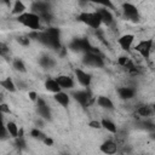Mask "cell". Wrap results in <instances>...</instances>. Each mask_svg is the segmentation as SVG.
<instances>
[{
    "mask_svg": "<svg viewBox=\"0 0 155 155\" xmlns=\"http://www.w3.org/2000/svg\"><path fill=\"white\" fill-rule=\"evenodd\" d=\"M17 21L22 25L29 28L30 30H39L40 27H41V19H40V17L36 13L31 12V11L30 12H27L25 11V12L21 13L19 16H17Z\"/></svg>",
    "mask_w": 155,
    "mask_h": 155,
    "instance_id": "6da1fadb",
    "label": "cell"
},
{
    "mask_svg": "<svg viewBox=\"0 0 155 155\" xmlns=\"http://www.w3.org/2000/svg\"><path fill=\"white\" fill-rule=\"evenodd\" d=\"M78 19L81 23H84L85 25H87L88 28L94 29V30L99 29L101 25H102L101 18H99V16L96 11H82V12L79 13Z\"/></svg>",
    "mask_w": 155,
    "mask_h": 155,
    "instance_id": "7a4b0ae2",
    "label": "cell"
},
{
    "mask_svg": "<svg viewBox=\"0 0 155 155\" xmlns=\"http://www.w3.org/2000/svg\"><path fill=\"white\" fill-rule=\"evenodd\" d=\"M84 63L88 67H93V68H102L104 65V61L102 54L99 53V51L94 47L92 51L84 53Z\"/></svg>",
    "mask_w": 155,
    "mask_h": 155,
    "instance_id": "3957f363",
    "label": "cell"
},
{
    "mask_svg": "<svg viewBox=\"0 0 155 155\" xmlns=\"http://www.w3.org/2000/svg\"><path fill=\"white\" fill-rule=\"evenodd\" d=\"M69 48L74 52H81V53H86L90 52L94 48V46L91 45V42L88 41V39L86 38H78L74 39L70 44H69Z\"/></svg>",
    "mask_w": 155,
    "mask_h": 155,
    "instance_id": "277c9868",
    "label": "cell"
},
{
    "mask_svg": "<svg viewBox=\"0 0 155 155\" xmlns=\"http://www.w3.org/2000/svg\"><path fill=\"white\" fill-rule=\"evenodd\" d=\"M153 46H154V40L153 39H145V40L139 41L134 46V51L138 52L142 58L149 59L150 58V53L153 51Z\"/></svg>",
    "mask_w": 155,
    "mask_h": 155,
    "instance_id": "5b68a950",
    "label": "cell"
},
{
    "mask_svg": "<svg viewBox=\"0 0 155 155\" xmlns=\"http://www.w3.org/2000/svg\"><path fill=\"white\" fill-rule=\"evenodd\" d=\"M122 15L126 19L131 21V22H139L140 19V15L138 12V8L132 2H124L122 4Z\"/></svg>",
    "mask_w": 155,
    "mask_h": 155,
    "instance_id": "8992f818",
    "label": "cell"
},
{
    "mask_svg": "<svg viewBox=\"0 0 155 155\" xmlns=\"http://www.w3.org/2000/svg\"><path fill=\"white\" fill-rule=\"evenodd\" d=\"M73 98L82 107H87L90 103H91V99H92V94L90 91L87 90H78V91H73L71 93Z\"/></svg>",
    "mask_w": 155,
    "mask_h": 155,
    "instance_id": "52a82bcc",
    "label": "cell"
},
{
    "mask_svg": "<svg viewBox=\"0 0 155 155\" xmlns=\"http://www.w3.org/2000/svg\"><path fill=\"white\" fill-rule=\"evenodd\" d=\"M96 12L98 13L99 18H101V22L102 24L107 25V27H110L114 24V16L111 13V11L107 7H99L96 10Z\"/></svg>",
    "mask_w": 155,
    "mask_h": 155,
    "instance_id": "ba28073f",
    "label": "cell"
},
{
    "mask_svg": "<svg viewBox=\"0 0 155 155\" xmlns=\"http://www.w3.org/2000/svg\"><path fill=\"white\" fill-rule=\"evenodd\" d=\"M35 102H36V111H38L39 116L45 119V120L51 119V109L47 105V103L45 102V99L38 97V99Z\"/></svg>",
    "mask_w": 155,
    "mask_h": 155,
    "instance_id": "9c48e42d",
    "label": "cell"
},
{
    "mask_svg": "<svg viewBox=\"0 0 155 155\" xmlns=\"http://www.w3.org/2000/svg\"><path fill=\"white\" fill-rule=\"evenodd\" d=\"M75 78H76V80H78V82L81 85V86H84V87H90L91 86V82H92V76L87 73V71H85L84 69H81V68H78V69H75Z\"/></svg>",
    "mask_w": 155,
    "mask_h": 155,
    "instance_id": "30bf717a",
    "label": "cell"
},
{
    "mask_svg": "<svg viewBox=\"0 0 155 155\" xmlns=\"http://www.w3.org/2000/svg\"><path fill=\"white\" fill-rule=\"evenodd\" d=\"M134 39H136V36L133 34H124L117 39V44L124 51H131Z\"/></svg>",
    "mask_w": 155,
    "mask_h": 155,
    "instance_id": "8fae6325",
    "label": "cell"
},
{
    "mask_svg": "<svg viewBox=\"0 0 155 155\" xmlns=\"http://www.w3.org/2000/svg\"><path fill=\"white\" fill-rule=\"evenodd\" d=\"M54 79L57 80V82H58V85L61 86L62 90H73L74 86H75L74 79H73L71 76H69V75L62 74V75H58V76L54 78Z\"/></svg>",
    "mask_w": 155,
    "mask_h": 155,
    "instance_id": "7c38bea8",
    "label": "cell"
},
{
    "mask_svg": "<svg viewBox=\"0 0 155 155\" xmlns=\"http://www.w3.org/2000/svg\"><path fill=\"white\" fill-rule=\"evenodd\" d=\"M117 94H119V97L121 99L128 101V99H132L134 97L136 90L132 88V87H130V86H122V87H119L117 88Z\"/></svg>",
    "mask_w": 155,
    "mask_h": 155,
    "instance_id": "4fadbf2b",
    "label": "cell"
},
{
    "mask_svg": "<svg viewBox=\"0 0 155 155\" xmlns=\"http://www.w3.org/2000/svg\"><path fill=\"white\" fill-rule=\"evenodd\" d=\"M53 99L62 107H68L70 103V94H68L64 91H59L57 93H53Z\"/></svg>",
    "mask_w": 155,
    "mask_h": 155,
    "instance_id": "5bb4252c",
    "label": "cell"
},
{
    "mask_svg": "<svg viewBox=\"0 0 155 155\" xmlns=\"http://www.w3.org/2000/svg\"><path fill=\"white\" fill-rule=\"evenodd\" d=\"M101 151H103L104 154H115L117 151V144L114 140L108 139L101 145Z\"/></svg>",
    "mask_w": 155,
    "mask_h": 155,
    "instance_id": "9a60e30c",
    "label": "cell"
},
{
    "mask_svg": "<svg viewBox=\"0 0 155 155\" xmlns=\"http://www.w3.org/2000/svg\"><path fill=\"white\" fill-rule=\"evenodd\" d=\"M97 104H98L99 108H103V109H107V110H113L114 109L113 101L107 96H99L97 98Z\"/></svg>",
    "mask_w": 155,
    "mask_h": 155,
    "instance_id": "2e32d148",
    "label": "cell"
},
{
    "mask_svg": "<svg viewBox=\"0 0 155 155\" xmlns=\"http://www.w3.org/2000/svg\"><path fill=\"white\" fill-rule=\"evenodd\" d=\"M45 87L48 92H52V93H57L59 91H62L61 86L58 85L57 80L56 79H52V78H48L46 81H45Z\"/></svg>",
    "mask_w": 155,
    "mask_h": 155,
    "instance_id": "e0dca14e",
    "label": "cell"
},
{
    "mask_svg": "<svg viewBox=\"0 0 155 155\" xmlns=\"http://www.w3.org/2000/svg\"><path fill=\"white\" fill-rule=\"evenodd\" d=\"M0 86H1L4 90L8 91V92H15V91L17 90L15 81H13L10 76H7V78H5V79L0 80Z\"/></svg>",
    "mask_w": 155,
    "mask_h": 155,
    "instance_id": "ac0fdd59",
    "label": "cell"
},
{
    "mask_svg": "<svg viewBox=\"0 0 155 155\" xmlns=\"http://www.w3.org/2000/svg\"><path fill=\"white\" fill-rule=\"evenodd\" d=\"M101 125H102V128H104V130H107L108 132H110V133H116L117 132V127H116V125L111 121V120H109V119H102L101 120Z\"/></svg>",
    "mask_w": 155,
    "mask_h": 155,
    "instance_id": "d6986e66",
    "label": "cell"
},
{
    "mask_svg": "<svg viewBox=\"0 0 155 155\" xmlns=\"http://www.w3.org/2000/svg\"><path fill=\"white\" fill-rule=\"evenodd\" d=\"M25 10H27V7H25V5L23 4V1L22 0H16L15 2H13V5H12V15H15V16H19L21 13H23V12H25Z\"/></svg>",
    "mask_w": 155,
    "mask_h": 155,
    "instance_id": "ffe728a7",
    "label": "cell"
},
{
    "mask_svg": "<svg viewBox=\"0 0 155 155\" xmlns=\"http://www.w3.org/2000/svg\"><path fill=\"white\" fill-rule=\"evenodd\" d=\"M5 127H6L7 133H8L12 138H16V137L18 136V131H19V128H18V126H17L16 122H13V121H8V122H6Z\"/></svg>",
    "mask_w": 155,
    "mask_h": 155,
    "instance_id": "44dd1931",
    "label": "cell"
},
{
    "mask_svg": "<svg viewBox=\"0 0 155 155\" xmlns=\"http://www.w3.org/2000/svg\"><path fill=\"white\" fill-rule=\"evenodd\" d=\"M136 113H137L139 116L148 117V116H150V115L153 114V109H151V107H149V105H140V107H138V108L136 109Z\"/></svg>",
    "mask_w": 155,
    "mask_h": 155,
    "instance_id": "7402d4cb",
    "label": "cell"
},
{
    "mask_svg": "<svg viewBox=\"0 0 155 155\" xmlns=\"http://www.w3.org/2000/svg\"><path fill=\"white\" fill-rule=\"evenodd\" d=\"M86 2L97 4V5H99V7H107L109 10H114L115 8V6L111 2V0H86Z\"/></svg>",
    "mask_w": 155,
    "mask_h": 155,
    "instance_id": "603a6c76",
    "label": "cell"
},
{
    "mask_svg": "<svg viewBox=\"0 0 155 155\" xmlns=\"http://www.w3.org/2000/svg\"><path fill=\"white\" fill-rule=\"evenodd\" d=\"M54 64H56V61L50 56H42L40 58V65L44 68H52L54 67Z\"/></svg>",
    "mask_w": 155,
    "mask_h": 155,
    "instance_id": "cb8c5ba5",
    "label": "cell"
},
{
    "mask_svg": "<svg viewBox=\"0 0 155 155\" xmlns=\"http://www.w3.org/2000/svg\"><path fill=\"white\" fill-rule=\"evenodd\" d=\"M12 65H13V68H15L17 71H19V73H25V71H27L24 62H23L22 59H19V58H16V59H13V62H12Z\"/></svg>",
    "mask_w": 155,
    "mask_h": 155,
    "instance_id": "d4e9b609",
    "label": "cell"
},
{
    "mask_svg": "<svg viewBox=\"0 0 155 155\" xmlns=\"http://www.w3.org/2000/svg\"><path fill=\"white\" fill-rule=\"evenodd\" d=\"M30 134H31L33 138H35V139H38V140H40V142H42V140L45 139V137H46V134H45L41 130H39V128H33V130L30 131Z\"/></svg>",
    "mask_w": 155,
    "mask_h": 155,
    "instance_id": "484cf974",
    "label": "cell"
},
{
    "mask_svg": "<svg viewBox=\"0 0 155 155\" xmlns=\"http://www.w3.org/2000/svg\"><path fill=\"white\" fill-rule=\"evenodd\" d=\"M88 126H90L91 128H94V130L102 128V125H101V121H99V120H91V121L88 122Z\"/></svg>",
    "mask_w": 155,
    "mask_h": 155,
    "instance_id": "4316f807",
    "label": "cell"
},
{
    "mask_svg": "<svg viewBox=\"0 0 155 155\" xmlns=\"http://www.w3.org/2000/svg\"><path fill=\"white\" fill-rule=\"evenodd\" d=\"M17 41H18L21 45H23V46H28L29 42H30V39H29V36H18Z\"/></svg>",
    "mask_w": 155,
    "mask_h": 155,
    "instance_id": "83f0119b",
    "label": "cell"
},
{
    "mask_svg": "<svg viewBox=\"0 0 155 155\" xmlns=\"http://www.w3.org/2000/svg\"><path fill=\"white\" fill-rule=\"evenodd\" d=\"M11 110H10V107L5 103H0V113L1 114H8Z\"/></svg>",
    "mask_w": 155,
    "mask_h": 155,
    "instance_id": "f1b7e54d",
    "label": "cell"
},
{
    "mask_svg": "<svg viewBox=\"0 0 155 155\" xmlns=\"http://www.w3.org/2000/svg\"><path fill=\"white\" fill-rule=\"evenodd\" d=\"M28 96H29V98H30V101H33V102H35L36 99H38V93L35 92V91H29V93H28Z\"/></svg>",
    "mask_w": 155,
    "mask_h": 155,
    "instance_id": "f546056e",
    "label": "cell"
},
{
    "mask_svg": "<svg viewBox=\"0 0 155 155\" xmlns=\"http://www.w3.org/2000/svg\"><path fill=\"white\" fill-rule=\"evenodd\" d=\"M42 143H44L45 145H53V139H52V138H50L48 136H46V137H45V139L42 140Z\"/></svg>",
    "mask_w": 155,
    "mask_h": 155,
    "instance_id": "4dcf8cb0",
    "label": "cell"
},
{
    "mask_svg": "<svg viewBox=\"0 0 155 155\" xmlns=\"http://www.w3.org/2000/svg\"><path fill=\"white\" fill-rule=\"evenodd\" d=\"M0 2H2V4H5V5H10L11 4V0H0Z\"/></svg>",
    "mask_w": 155,
    "mask_h": 155,
    "instance_id": "1f68e13d",
    "label": "cell"
},
{
    "mask_svg": "<svg viewBox=\"0 0 155 155\" xmlns=\"http://www.w3.org/2000/svg\"><path fill=\"white\" fill-rule=\"evenodd\" d=\"M0 54H1V53H0Z\"/></svg>",
    "mask_w": 155,
    "mask_h": 155,
    "instance_id": "d6a6232c",
    "label": "cell"
}]
</instances>
